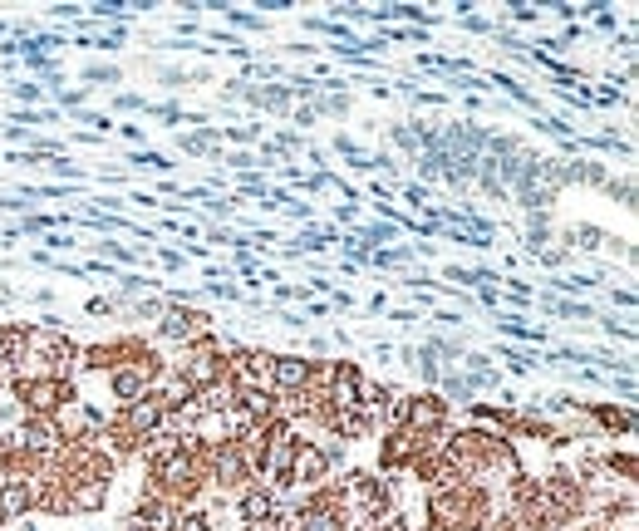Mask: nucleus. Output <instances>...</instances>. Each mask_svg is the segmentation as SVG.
Wrapping results in <instances>:
<instances>
[{
	"label": "nucleus",
	"instance_id": "obj_3",
	"mask_svg": "<svg viewBox=\"0 0 639 531\" xmlns=\"http://www.w3.org/2000/svg\"><path fill=\"white\" fill-rule=\"evenodd\" d=\"M15 394L25 399V409L35 413V418H50V413H59L74 394H69V384L59 379V374H45V379H20L15 384Z\"/></svg>",
	"mask_w": 639,
	"mask_h": 531
},
{
	"label": "nucleus",
	"instance_id": "obj_16",
	"mask_svg": "<svg viewBox=\"0 0 639 531\" xmlns=\"http://www.w3.org/2000/svg\"><path fill=\"white\" fill-rule=\"evenodd\" d=\"M123 10H128V5H123V0H104V5H94V15H109V20H118V15H123Z\"/></svg>",
	"mask_w": 639,
	"mask_h": 531
},
{
	"label": "nucleus",
	"instance_id": "obj_9",
	"mask_svg": "<svg viewBox=\"0 0 639 531\" xmlns=\"http://www.w3.org/2000/svg\"><path fill=\"white\" fill-rule=\"evenodd\" d=\"M168 340H182V345H197L207 340V315L202 310H163V325H158Z\"/></svg>",
	"mask_w": 639,
	"mask_h": 531
},
{
	"label": "nucleus",
	"instance_id": "obj_15",
	"mask_svg": "<svg viewBox=\"0 0 639 531\" xmlns=\"http://www.w3.org/2000/svg\"><path fill=\"white\" fill-rule=\"evenodd\" d=\"M168 531H212L207 527V517L202 512H182V517H173V527Z\"/></svg>",
	"mask_w": 639,
	"mask_h": 531
},
{
	"label": "nucleus",
	"instance_id": "obj_7",
	"mask_svg": "<svg viewBox=\"0 0 639 531\" xmlns=\"http://www.w3.org/2000/svg\"><path fill=\"white\" fill-rule=\"evenodd\" d=\"M330 472V453L320 448V443H295V453H291V468H286V482H320Z\"/></svg>",
	"mask_w": 639,
	"mask_h": 531
},
{
	"label": "nucleus",
	"instance_id": "obj_13",
	"mask_svg": "<svg viewBox=\"0 0 639 531\" xmlns=\"http://www.w3.org/2000/svg\"><path fill=\"white\" fill-rule=\"evenodd\" d=\"M25 448H35V453H45L50 443H55L59 433H55V423L50 418H30V423H20V433H15Z\"/></svg>",
	"mask_w": 639,
	"mask_h": 531
},
{
	"label": "nucleus",
	"instance_id": "obj_10",
	"mask_svg": "<svg viewBox=\"0 0 639 531\" xmlns=\"http://www.w3.org/2000/svg\"><path fill=\"white\" fill-rule=\"evenodd\" d=\"M295 531H345V507H340V497L310 502V507L300 512V527Z\"/></svg>",
	"mask_w": 639,
	"mask_h": 531
},
{
	"label": "nucleus",
	"instance_id": "obj_6",
	"mask_svg": "<svg viewBox=\"0 0 639 531\" xmlns=\"http://www.w3.org/2000/svg\"><path fill=\"white\" fill-rule=\"evenodd\" d=\"M310 359H300V354H276L271 359V384L266 389H281V394H295L300 399V389L310 384Z\"/></svg>",
	"mask_w": 639,
	"mask_h": 531
},
{
	"label": "nucleus",
	"instance_id": "obj_4",
	"mask_svg": "<svg viewBox=\"0 0 639 531\" xmlns=\"http://www.w3.org/2000/svg\"><path fill=\"white\" fill-rule=\"evenodd\" d=\"M158 487H163L168 497H192V492L202 487L197 458H192V453H182V448H173L168 458H158Z\"/></svg>",
	"mask_w": 639,
	"mask_h": 531
},
{
	"label": "nucleus",
	"instance_id": "obj_1",
	"mask_svg": "<svg viewBox=\"0 0 639 531\" xmlns=\"http://www.w3.org/2000/svg\"><path fill=\"white\" fill-rule=\"evenodd\" d=\"M177 374H182V384H187V389H202V394H207V389H212V384H222V374H227L222 345H217L212 335H207V340H197L192 354L182 359V369H177Z\"/></svg>",
	"mask_w": 639,
	"mask_h": 531
},
{
	"label": "nucleus",
	"instance_id": "obj_12",
	"mask_svg": "<svg viewBox=\"0 0 639 531\" xmlns=\"http://www.w3.org/2000/svg\"><path fill=\"white\" fill-rule=\"evenodd\" d=\"M30 502H35V487L25 482V472H10V477L0 482V522H15Z\"/></svg>",
	"mask_w": 639,
	"mask_h": 531
},
{
	"label": "nucleus",
	"instance_id": "obj_5",
	"mask_svg": "<svg viewBox=\"0 0 639 531\" xmlns=\"http://www.w3.org/2000/svg\"><path fill=\"white\" fill-rule=\"evenodd\" d=\"M438 517L443 522H458V527H477L487 517V497L482 492H443L438 497Z\"/></svg>",
	"mask_w": 639,
	"mask_h": 531
},
{
	"label": "nucleus",
	"instance_id": "obj_8",
	"mask_svg": "<svg viewBox=\"0 0 639 531\" xmlns=\"http://www.w3.org/2000/svg\"><path fill=\"white\" fill-rule=\"evenodd\" d=\"M212 472H217V487H241V482L251 477V463H246V448H241V438H227V443L217 448V458H212Z\"/></svg>",
	"mask_w": 639,
	"mask_h": 531
},
{
	"label": "nucleus",
	"instance_id": "obj_11",
	"mask_svg": "<svg viewBox=\"0 0 639 531\" xmlns=\"http://www.w3.org/2000/svg\"><path fill=\"white\" fill-rule=\"evenodd\" d=\"M241 517H246L251 527H276V522H281V502H276V492L251 487V492L241 497Z\"/></svg>",
	"mask_w": 639,
	"mask_h": 531
},
{
	"label": "nucleus",
	"instance_id": "obj_14",
	"mask_svg": "<svg viewBox=\"0 0 639 531\" xmlns=\"http://www.w3.org/2000/svg\"><path fill=\"white\" fill-rule=\"evenodd\" d=\"M133 527H138V531H168V527H173V512H168L158 497H153V502H138Z\"/></svg>",
	"mask_w": 639,
	"mask_h": 531
},
{
	"label": "nucleus",
	"instance_id": "obj_2",
	"mask_svg": "<svg viewBox=\"0 0 639 531\" xmlns=\"http://www.w3.org/2000/svg\"><path fill=\"white\" fill-rule=\"evenodd\" d=\"M173 409V399L168 394H138L128 413H123V443L128 438H153V433H163V418Z\"/></svg>",
	"mask_w": 639,
	"mask_h": 531
}]
</instances>
